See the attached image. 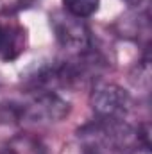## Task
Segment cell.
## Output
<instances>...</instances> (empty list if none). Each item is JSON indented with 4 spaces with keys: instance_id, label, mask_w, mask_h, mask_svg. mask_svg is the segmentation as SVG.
I'll return each mask as SVG.
<instances>
[{
    "instance_id": "277c9868",
    "label": "cell",
    "mask_w": 152,
    "mask_h": 154,
    "mask_svg": "<svg viewBox=\"0 0 152 154\" xmlns=\"http://www.w3.org/2000/svg\"><path fill=\"white\" fill-rule=\"evenodd\" d=\"M27 50V31L13 20H0V61L11 63Z\"/></svg>"
},
{
    "instance_id": "6da1fadb",
    "label": "cell",
    "mask_w": 152,
    "mask_h": 154,
    "mask_svg": "<svg viewBox=\"0 0 152 154\" xmlns=\"http://www.w3.org/2000/svg\"><path fill=\"white\" fill-rule=\"evenodd\" d=\"M72 106L70 102L61 97L54 90H38L32 97H29L18 108V118L34 124V125H47L56 124L66 118Z\"/></svg>"
},
{
    "instance_id": "52a82bcc",
    "label": "cell",
    "mask_w": 152,
    "mask_h": 154,
    "mask_svg": "<svg viewBox=\"0 0 152 154\" xmlns=\"http://www.w3.org/2000/svg\"><path fill=\"white\" fill-rule=\"evenodd\" d=\"M29 154H47L43 149H36V151H32V152H29Z\"/></svg>"
},
{
    "instance_id": "5b68a950",
    "label": "cell",
    "mask_w": 152,
    "mask_h": 154,
    "mask_svg": "<svg viewBox=\"0 0 152 154\" xmlns=\"http://www.w3.org/2000/svg\"><path fill=\"white\" fill-rule=\"evenodd\" d=\"M61 2L65 13L79 20L93 16L100 7V0H61Z\"/></svg>"
},
{
    "instance_id": "3957f363",
    "label": "cell",
    "mask_w": 152,
    "mask_h": 154,
    "mask_svg": "<svg viewBox=\"0 0 152 154\" xmlns=\"http://www.w3.org/2000/svg\"><path fill=\"white\" fill-rule=\"evenodd\" d=\"M54 34L61 48L70 54H84L91 47L90 31L82 20L70 16L68 13H54L50 16Z\"/></svg>"
},
{
    "instance_id": "7a4b0ae2",
    "label": "cell",
    "mask_w": 152,
    "mask_h": 154,
    "mask_svg": "<svg viewBox=\"0 0 152 154\" xmlns=\"http://www.w3.org/2000/svg\"><path fill=\"white\" fill-rule=\"evenodd\" d=\"M90 106L97 120H127L132 111V97L114 82H97L90 95Z\"/></svg>"
},
{
    "instance_id": "8992f818",
    "label": "cell",
    "mask_w": 152,
    "mask_h": 154,
    "mask_svg": "<svg viewBox=\"0 0 152 154\" xmlns=\"http://www.w3.org/2000/svg\"><path fill=\"white\" fill-rule=\"evenodd\" d=\"M129 5H134V7H140V5H143V4H147V0H125Z\"/></svg>"
}]
</instances>
